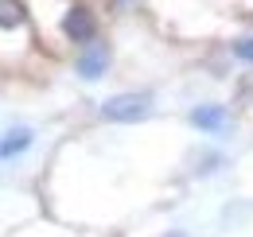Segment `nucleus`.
I'll return each instance as SVG.
<instances>
[{
    "instance_id": "6",
    "label": "nucleus",
    "mask_w": 253,
    "mask_h": 237,
    "mask_svg": "<svg viewBox=\"0 0 253 237\" xmlns=\"http://www.w3.org/2000/svg\"><path fill=\"white\" fill-rule=\"evenodd\" d=\"M28 144H32V128H12V132H4V140H0V156L12 159V156H20Z\"/></svg>"
},
{
    "instance_id": "9",
    "label": "nucleus",
    "mask_w": 253,
    "mask_h": 237,
    "mask_svg": "<svg viewBox=\"0 0 253 237\" xmlns=\"http://www.w3.org/2000/svg\"><path fill=\"white\" fill-rule=\"evenodd\" d=\"M168 237H183V234H168Z\"/></svg>"
},
{
    "instance_id": "4",
    "label": "nucleus",
    "mask_w": 253,
    "mask_h": 237,
    "mask_svg": "<svg viewBox=\"0 0 253 237\" xmlns=\"http://www.w3.org/2000/svg\"><path fill=\"white\" fill-rule=\"evenodd\" d=\"M191 124L199 132H222L230 124V113H226V105H195L191 109Z\"/></svg>"
},
{
    "instance_id": "7",
    "label": "nucleus",
    "mask_w": 253,
    "mask_h": 237,
    "mask_svg": "<svg viewBox=\"0 0 253 237\" xmlns=\"http://www.w3.org/2000/svg\"><path fill=\"white\" fill-rule=\"evenodd\" d=\"M234 59H242V62H250V66H253V35H246V39L234 43Z\"/></svg>"
},
{
    "instance_id": "1",
    "label": "nucleus",
    "mask_w": 253,
    "mask_h": 237,
    "mask_svg": "<svg viewBox=\"0 0 253 237\" xmlns=\"http://www.w3.org/2000/svg\"><path fill=\"white\" fill-rule=\"evenodd\" d=\"M152 113V93L144 89H128V93H113L101 101V117L113 124H136Z\"/></svg>"
},
{
    "instance_id": "8",
    "label": "nucleus",
    "mask_w": 253,
    "mask_h": 237,
    "mask_svg": "<svg viewBox=\"0 0 253 237\" xmlns=\"http://www.w3.org/2000/svg\"><path fill=\"white\" fill-rule=\"evenodd\" d=\"M117 4H136V0H117Z\"/></svg>"
},
{
    "instance_id": "3",
    "label": "nucleus",
    "mask_w": 253,
    "mask_h": 237,
    "mask_svg": "<svg viewBox=\"0 0 253 237\" xmlns=\"http://www.w3.org/2000/svg\"><path fill=\"white\" fill-rule=\"evenodd\" d=\"M109 62H113V51H109V43H105V39H94V43L78 47L74 70H78V78H86V82H97V78H105V74H109Z\"/></svg>"
},
{
    "instance_id": "2",
    "label": "nucleus",
    "mask_w": 253,
    "mask_h": 237,
    "mask_svg": "<svg viewBox=\"0 0 253 237\" xmlns=\"http://www.w3.org/2000/svg\"><path fill=\"white\" fill-rule=\"evenodd\" d=\"M63 35H66V43H78V47H86V43H94L97 39V16H94V8L90 4H70L63 12Z\"/></svg>"
},
{
    "instance_id": "5",
    "label": "nucleus",
    "mask_w": 253,
    "mask_h": 237,
    "mask_svg": "<svg viewBox=\"0 0 253 237\" xmlns=\"http://www.w3.org/2000/svg\"><path fill=\"white\" fill-rule=\"evenodd\" d=\"M0 31H28V4L0 0Z\"/></svg>"
}]
</instances>
